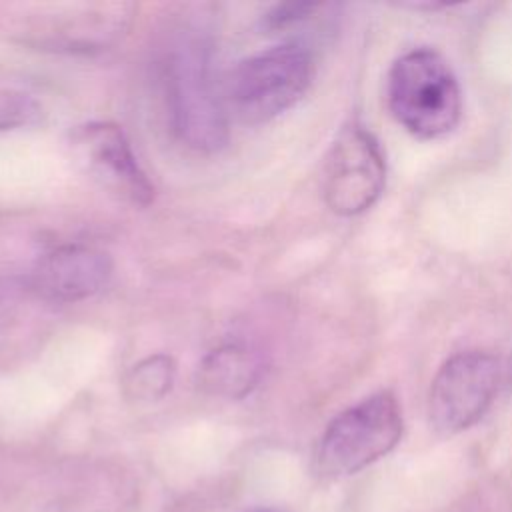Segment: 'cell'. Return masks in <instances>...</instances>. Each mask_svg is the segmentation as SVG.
Returning <instances> with one entry per match:
<instances>
[{
    "label": "cell",
    "instance_id": "6",
    "mask_svg": "<svg viewBox=\"0 0 512 512\" xmlns=\"http://www.w3.org/2000/svg\"><path fill=\"white\" fill-rule=\"evenodd\" d=\"M386 160L380 142L360 124H348L336 136L324 164L322 194L340 216L368 210L382 194Z\"/></svg>",
    "mask_w": 512,
    "mask_h": 512
},
{
    "label": "cell",
    "instance_id": "9",
    "mask_svg": "<svg viewBox=\"0 0 512 512\" xmlns=\"http://www.w3.org/2000/svg\"><path fill=\"white\" fill-rule=\"evenodd\" d=\"M262 376L260 356L242 344H224L208 352L196 372L198 388L230 400L250 394Z\"/></svg>",
    "mask_w": 512,
    "mask_h": 512
},
{
    "label": "cell",
    "instance_id": "1",
    "mask_svg": "<svg viewBox=\"0 0 512 512\" xmlns=\"http://www.w3.org/2000/svg\"><path fill=\"white\" fill-rule=\"evenodd\" d=\"M386 106L406 132L432 140L458 126L462 90L436 50L414 48L396 58L386 74Z\"/></svg>",
    "mask_w": 512,
    "mask_h": 512
},
{
    "label": "cell",
    "instance_id": "2",
    "mask_svg": "<svg viewBox=\"0 0 512 512\" xmlns=\"http://www.w3.org/2000/svg\"><path fill=\"white\" fill-rule=\"evenodd\" d=\"M162 82L172 130L200 152L228 142V116L216 88L210 54L202 40L184 36L174 42L162 64Z\"/></svg>",
    "mask_w": 512,
    "mask_h": 512
},
{
    "label": "cell",
    "instance_id": "12",
    "mask_svg": "<svg viewBox=\"0 0 512 512\" xmlns=\"http://www.w3.org/2000/svg\"><path fill=\"white\" fill-rule=\"evenodd\" d=\"M318 8V4L310 2H290V4H278L266 14V26L272 30H282L286 26H292L296 22L306 20L312 16V12Z\"/></svg>",
    "mask_w": 512,
    "mask_h": 512
},
{
    "label": "cell",
    "instance_id": "11",
    "mask_svg": "<svg viewBox=\"0 0 512 512\" xmlns=\"http://www.w3.org/2000/svg\"><path fill=\"white\" fill-rule=\"evenodd\" d=\"M40 118V104L26 92L0 88V132L34 124Z\"/></svg>",
    "mask_w": 512,
    "mask_h": 512
},
{
    "label": "cell",
    "instance_id": "13",
    "mask_svg": "<svg viewBox=\"0 0 512 512\" xmlns=\"http://www.w3.org/2000/svg\"><path fill=\"white\" fill-rule=\"evenodd\" d=\"M6 294H8V288H6V282L0 278V306H2V302L6 300Z\"/></svg>",
    "mask_w": 512,
    "mask_h": 512
},
{
    "label": "cell",
    "instance_id": "5",
    "mask_svg": "<svg viewBox=\"0 0 512 512\" xmlns=\"http://www.w3.org/2000/svg\"><path fill=\"white\" fill-rule=\"evenodd\" d=\"M500 362L480 350L458 352L436 372L428 394V418L436 432L450 436L476 424L490 408L498 384Z\"/></svg>",
    "mask_w": 512,
    "mask_h": 512
},
{
    "label": "cell",
    "instance_id": "8",
    "mask_svg": "<svg viewBox=\"0 0 512 512\" xmlns=\"http://www.w3.org/2000/svg\"><path fill=\"white\" fill-rule=\"evenodd\" d=\"M110 274L112 262L106 252L82 244H66L36 260L28 284L46 300L78 302L100 292Z\"/></svg>",
    "mask_w": 512,
    "mask_h": 512
},
{
    "label": "cell",
    "instance_id": "10",
    "mask_svg": "<svg viewBox=\"0 0 512 512\" xmlns=\"http://www.w3.org/2000/svg\"><path fill=\"white\" fill-rule=\"evenodd\" d=\"M176 376V364L166 354H154L134 364L124 376V394L136 402H156L164 398Z\"/></svg>",
    "mask_w": 512,
    "mask_h": 512
},
{
    "label": "cell",
    "instance_id": "4",
    "mask_svg": "<svg viewBox=\"0 0 512 512\" xmlns=\"http://www.w3.org/2000/svg\"><path fill=\"white\" fill-rule=\"evenodd\" d=\"M312 78L314 60L304 46H272L238 64L230 80V104L248 124L268 122L292 108Z\"/></svg>",
    "mask_w": 512,
    "mask_h": 512
},
{
    "label": "cell",
    "instance_id": "3",
    "mask_svg": "<svg viewBox=\"0 0 512 512\" xmlns=\"http://www.w3.org/2000/svg\"><path fill=\"white\" fill-rule=\"evenodd\" d=\"M404 420L396 396L376 392L340 412L324 430L316 468L322 476L340 478L360 472L386 456L402 438Z\"/></svg>",
    "mask_w": 512,
    "mask_h": 512
},
{
    "label": "cell",
    "instance_id": "7",
    "mask_svg": "<svg viewBox=\"0 0 512 512\" xmlns=\"http://www.w3.org/2000/svg\"><path fill=\"white\" fill-rule=\"evenodd\" d=\"M70 146L82 170L104 190L136 206H148L154 200V186L120 126L112 122L78 126L70 136Z\"/></svg>",
    "mask_w": 512,
    "mask_h": 512
}]
</instances>
